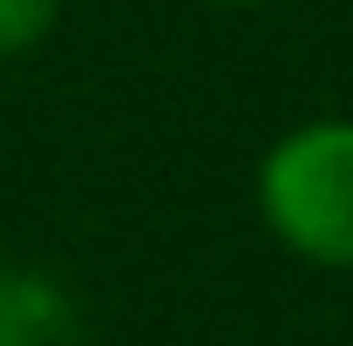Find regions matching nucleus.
<instances>
[{
	"mask_svg": "<svg viewBox=\"0 0 353 346\" xmlns=\"http://www.w3.org/2000/svg\"><path fill=\"white\" fill-rule=\"evenodd\" d=\"M265 231L312 272H353V116H312L272 136L252 176Z\"/></svg>",
	"mask_w": 353,
	"mask_h": 346,
	"instance_id": "nucleus-1",
	"label": "nucleus"
},
{
	"mask_svg": "<svg viewBox=\"0 0 353 346\" xmlns=\"http://www.w3.org/2000/svg\"><path fill=\"white\" fill-rule=\"evenodd\" d=\"M0 346H95L68 285L28 265H0Z\"/></svg>",
	"mask_w": 353,
	"mask_h": 346,
	"instance_id": "nucleus-2",
	"label": "nucleus"
},
{
	"mask_svg": "<svg viewBox=\"0 0 353 346\" xmlns=\"http://www.w3.org/2000/svg\"><path fill=\"white\" fill-rule=\"evenodd\" d=\"M61 21V0H0V61L34 54Z\"/></svg>",
	"mask_w": 353,
	"mask_h": 346,
	"instance_id": "nucleus-3",
	"label": "nucleus"
},
{
	"mask_svg": "<svg viewBox=\"0 0 353 346\" xmlns=\"http://www.w3.org/2000/svg\"><path fill=\"white\" fill-rule=\"evenodd\" d=\"M211 7H272V0H211Z\"/></svg>",
	"mask_w": 353,
	"mask_h": 346,
	"instance_id": "nucleus-4",
	"label": "nucleus"
}]
</instances>
